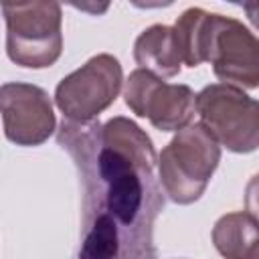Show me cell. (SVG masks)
<instances>
[{"label": "cell", "instance_id": "1", "mask_svg": "<svg viewBox=\"0 0 259 259\" xmlns=\"http://www.w3.org/2000/svg\"><path fill=\"white\" fill-rule=\"evenodd\" d=\"M59 144L73 156L83 188L79 259H156L154 221L164 208L154 150L127 119L73 125Z\"/></svg>", "mask_w": 259, "mask_h": 259}, {"label": "cell", "instance_id": "2", "mask_svg": "<svg viewBox=\"0 0 259 259\" xmlns=\"http://www.w3.org/2000/svg\"><path fill=\"white\" fill-rule=\"evenodd\" d=\"M8 22V55L28 67L30 47L42 45L59 57L61 53V8L49 4H0Z\"/></svg>", "mask_w": 259, "mask_h": 259}]
</instances>
